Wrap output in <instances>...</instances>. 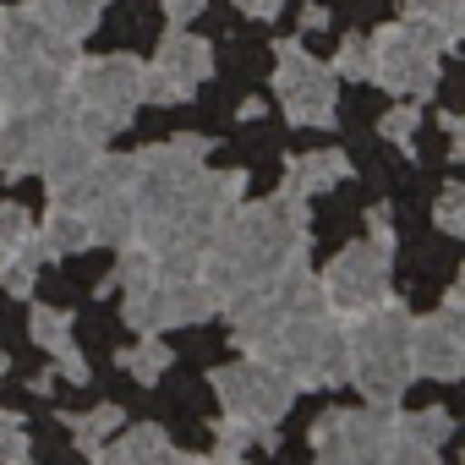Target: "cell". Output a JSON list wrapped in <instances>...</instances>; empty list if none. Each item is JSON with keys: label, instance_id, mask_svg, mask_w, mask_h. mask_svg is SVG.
<instances>
[{"label": "cell", "instance_id": "6da1fadb", "mask_svg": "<svg viewBox=\"0 0 465 465\" xmlns=\"http://www.w3.org/2000/svg\"><path fill=\"white\" fill-rule=\"evenodd\" d=\"M312 247V213H307V197L302 192H274L263 203H236L213 230H208V247H203V263H197V280L208 285L213 307L236 302L252 280L274 274V269H291L302 263Z\"/></svg>", "mask_w": 465, "mask_h": 465}, {"label": "cell", "instance_id": "7a4b0ae2", "mask_svg": "<svg viewBox=\"0 0 465 465\" xmlns=\"http://www.w3.org/2000/svg\"><path fill=\"white\" fill-rule=\"evenodd\" d=\"M411 307L400 296H389L383 307L361 312L345 323V383L361 389L367 405L394 411L405 400V389L416 383L411 372Z\"/></svg>", "mask_w": 465, "mask_h": 465}, {"label": "cell", "instance_id": "3957f363", "mask_svg": "<svg viewBox=\"0 0 465 465\" xmlns=\"http://www.w3.org/2000/svg\"><path fill=\"white\" fill-rule=\"evenodd\" d=\"M454 45H460L454 28L405 12L400 23H389L367 39V83H378L400 99H432L438 94V61Z\"/></svg>", "mask_w": 465, "mask_h": 465}, {"label": "cell", "instance_id": "277c9868", "mask_svg": "<svg viewBox=\"0 0 465 465\" xmlns=\"http://www.w3.org/2000/svg\"><path fill=\"white\" fill-rule=\"evenodd\" d=\"M247 356L280 367L296 389H340L345 383V323L334 312H291L269 334H258Z\"/></svg>", "mask_w": 465, "mask_h": 465}, {"label": "cell", "instance_id": "5b68a950", "mask_svg": "<svg viewBox=\"0 0 465 465\" xmlns=\"http://www.w3.org/2000/svg\"><path fill=\"white\" fill-rule=\"evenodd\" d=\"M318 285H323V307L340 323H351L394 296V252L378 242H351L345 252H334V263L318 274Z\"/></svg>", "mask_w": 465, "mask_h": 465}, {"label": "cell", "instance_id": "8992f818", "mask_svg": "<svg viewBox=\"0 0 465 465\" xmlns=\"http://www.w3.org/2000/svg\"><path fill=\"white\" fill-rule=\"evenodd\" d=\"M213 400H219L224 416H242V421L274 427V421L291 416V405L302 400V389H296L280 367H269V361H258V356L242 351V361L213 367Z\"/></svg>", "mask_w": 465, "mask_h": 465}, {"label": "cell", "instance_id": "52a82bcc", "mask_svg": "<svg viewBox=\"0 0 465 465\" xmlns=\"http://www.w3.org/2000/svg\"><path fill=\"white\" fill-rule=\"evenodd\" d=\"M274 94L291 126H334L340 115V77L329 72V61L307 55L302 39L274 45Z\"/></svg>", "mask_w": 465, "mask_h": 465}, {"label": "cell", "instance_id": "ba28073f", "mask_svg": "<svg viewBox=\"0 0 465 465\" xmlns=\"http://www.w3.org/2000/svg\"><path fill=\"white\" fill-rule=\"evenodd\" d=\"M121 318L137 334H164V329L208 323V318H219V307L197 274H153L137 291H121Z\"/></svg>", "mask_w": 465, "mask_h": 465}, {"label": "cell", "instance_id": "9c48e42d", "mask_svg": "<svg viewBox=\"0 0 465 465\" xmlns=\"http://www.w3.org/2000/svg\"><path fill=\"white\" fill-rule=\"evenodd\" d=\"M389 432H394V411L361 405V411H323L312 421L307 443L323 465H383Z\"/></svg>", "mask_w": 465, "mask_h": 465}, {"label": "cell", "instance_id": "30bf717a", "mask_svg": "<svg viewBox=\"0 0 465 465\" xmlns=\"http://www.w3.org/2000/svg\"><path fill=\"white\" fill-rule=\"evenodd\" d=\"M66 94L77 104L115 115V126L126 132L143 104V61L137 55H77L66 66Z\"/></svg>", "mask_w": 465, "mask_h": 465}, {"label": "cell", "instance_id": "8fae6325", "mask_svg": "<svg viewBox=\"0 0 465 465\" xmlns=\"http://www.w3.org/2000/svg\"><path fill=\"white\" fill-rule=\"evenodd\" d=\"M213 72V45L197 39L192 28H170L153 50V61H143V104H186Z\"/></svg>", "mask_w": 465, "mask_h": 465}, {"label": "cell", "instance_id": "7c38bea8", "mask_svg": "<svg viewBox=\"0 0 465 465\" xmlns=\"http://www.w3.org/2000/svg\"><path fill=\"white\" fill-rule=\"evenodd\" d=\"M72 94L66 99H50V104H23V110H0V175L6 181H23L28 170H39V153L45 143L72 121Z\"/></svg>", "mask_w": 465, "mask_h": 465}, {"label": "cell", "instance_id": "4fadbf2b", "mask_svg": "<svg viewBox=\"0 0 465 465\" xmlns=\"http://www.w3.org/2000/svg\"><path fill=\"white\" fill-rule=\"evenodd\" d=\"M411 372L427 378V383L465 378V323H460V312L438 307L427 318H411Z\"/></svg>", "mask_w": 465, "mask_h": 465}, {"label": "cell", "instance_id": "5bb4252c", "mask_svg": "<svg viewBox=\"0 0 465 465\" xmlns=\"http://www.w3.org/2000/svg\"><path fill=\"white\" fill-rule=\"evenodd\" d=\"M247 197V170H197L186 186H181V197H175V219H186L192 230H203V236H208V230L230 213V208H236Z\"/></svg>", "mask_w": 465, "mask_h": 465}, {"label": "cell", "instance_id": "9a60e30c", "mask_svg": "<svg viewBox=\"0 0 465 465\" xmlns=\"http://www.w3.org/2000/svg\"><path fill=\"white\" fill-rule=\"evenodd\" d=\"M454 432V416L443 405H427V411H400L394 405V432H389V465H432L438 449L449 443Z\"/></svg>", "mask_w": 465, "mask_h": 465}, {"label": "cell", "instance_id": "2e32d148", "mask_svg": "<svg viewBox=\"0 0 465 465\" xmlns=\"http://www.w3.org/2000/svg\"><path fill=\"white\" fill-rule=\"evenodd\" d=\"M50 99H66V66H55V61H45V55L6 61V83H0V110L50 104Z\"/></svg>", "mask_w": 465, "mask_h": 465}, {"label": "cell", "instance_id": "e0dca14e", "mask_svg": "<svg viewBox=\"0 0 465 465\" xmlns=\"http://www.w3.org/2000/svg\"><path fill=\"white\" fill-rule=\"evenodd\" d=\"M99 143H88L83 132H72V126H61L50 143H45V153H39V175H45V192L55 197V192H66L72 181H83L94 164H99Z\"/></svg>", "mask_w": 465, "mask_h": 465}, {"label": "cell", "instance_id": "ac0fdd59", "mask_svg": "<svg viewBox=\"0 0 465 465\" xmlns=\"http://www.w3.org/2000/svg\"><path fill=\"white\" fill-rule=\"evenodd\" d=\"M28 334H34L39 351L55 356V378H66V383H88V356H83L77 340H72V312H61V307H34Z\"/></svg>", "mask_w": 465, "mask_h": 465}, {"label": "cell", "instance_id": "d6986e66", "mask_svg": "<svg viewBox=\"0 0 465 465\" xmlns=\"http://www.w3.org/2000/svg\"><path fill=\"white\" fill-rule=\"evenodd\" d=\"M83 213H88V230H94V247H126L132 236H137V203H132V186H99L88 203H83Z\"/></svg>", "mask_w": 465, "mask_h": 465}, {"label": "cell", "instance_id": "ffe728a7", "mask_svg": "<svg viewBox=\"0 0 465 465\" xmlns=\"http://www.w3.org/2000/svg\"><path fill=\"white\" fill-rule=\"evenodd\" d=\"M23 6L39 17L45 39L83 45V39L99 28V17H104V6H110V0H23Z\"/></svg>", "mask_w": 465, "mask_h": 465}, {"label": "cell", "instance_id": "44dd1931", "mask_svg": "<svg viewBox=\"0 0 465 465\" xmlns=\"http://www.w3.org/2000/svg\"><path fill=\"white\" fill-rule=\"evenodd\" d=\"M94 460L104 465H159V460H181V449L170 443V432L159 421H132L121 438H110Z\"/></svg>", "mask_w": 465, "mask_h": 465}, {"label": "cell", "instance_id": "7402d4cb", "mask_svg": "<svg viewBox=\"0 0 465 465\" xmlns=\"http://www.w3.org/2000/svg\"><path fill=\"white\" fill-rule=\"evenodd\" d=\"M356 175V164H351V153H340V148H318V153H296L291 164H285V192H302V197H318V192H329V186H340V181H351Z\"/></svg>", "mask_w": 465, "mask_h": 465}, {"label": "cell", "instance_id": "603a6c76", "mask_svg": "<svg viewBox=\"0 0 465 465\" xmlns=\"http://www.w3.org/2000/svg\"><path fill=\"white\" fill-rule=\"evenodd\" d=\"M34 236L50 258H77V252H94V230H88V213L83 208H66V203H50L45 219H34Z\"/></svg>", "mask_w": 465, "mask_h": 465}, {"label": "cell", "instance_id": "cb8c5ba5", "mask_svg": "<svg viewBox=\"0 0 465 465\" xmlns=\"http://www.w3.org/2000/svg\"><path fill=\"white\" fill-rule=\"evenodd\" d=\"M213 432H219V443H213V460H219V465L242 460L252 443H258V449H274V443H280V432H274V427H258V421H242V416L213 421Z\"/></svg>", "mask_w": 465, "mask_h": 465}, {"label": "cell", "instance_id": "d4e9b609", "mask_svg": "<svg viewBox=\"0 0 465 465\" xmlns=\"http://www.w3.org/2000/svg\"><path fill=\"white\" fill-rule=\"evenodd\" d=\"M66 427H72V443L94 460L115 432H121V421H126V411L121 405H94V411H83V416H61Z\"/></svg>", "mask_w": 465, "mask_h": 465}, {"label": "cell", "instance_id": "484cf974", "mask_svg": "<svg viewBox=\"0 0 465 465\" xmlns=\"http://www.w3.org/2000/svg\"><path fill=\"white\" fill-rule=\"evenodd\" d=\"M39 45H45V28L28 6H0V55L23 61V55H39Z\"/></svg>", "mask_w": 465, "mask_h": 465}, {"label": "cell", "instance_id": "4316f807", "mask_svg": "<svg viewBox=\"0 0 465 465\" xmlns=\"http://www.w3.org/2000/svg\"><path fill=\"white\" fill-rule=\"evenodd\" d=\"M50 263V252L39 247V236L34 242H23L12 258H0V291L6 296H17V302H28V291L39 285V269Z\"/></svg>", "mask_w": 465, "mask_h": 465}, {"label": "cell", "instance_id": "83f0119b", "mask_svg": "<svg viewBox=\"0 0 465 465\" xmlns=\"http://www.w3.org/2000/svg\"><path fill=\"white\" fill-rule=\"evenodd\" d=\"M159 269H153V252L143 247V242H126V247H115V269H110V280L99 285V296H115V291H137L143 280H153Z\"/></svg>", "mask_w": 465, "mask_h": 465}, {"label": "cell", "instance_id": "f1b7e54d", "mask_svg": "<svg viewBox=\"0 0 465 465\" xmlns=\"http://www.w3.org/2000/svg\"><path fill=\"white\" fill-rule=\"evenodd\" d=\"M115 361H121V367H126V372H132L137 383H159V372H170L175 351H170V345H164L159 334H143V340H137L132 351H121Z\"/></svg>", "mask_w": 465, "mask_h": 465}, {"label": "cell", "instance_id": "f546056e", "mask_svg": "<svg viewBox=\"0 0 465 465\" xmlns=\"http://www.w3.org/2000/svg\"><path fill=\"white\" fill-rule=\"evenodd\" d=\"M416 132H421V99H416V104H394V110L378 115V137L394 143V148H405V153H411Z\"/></svg>", "mask_w": 465, "mask_h": 465}, {"label": "cell", "instance_id": "4dcf8cb0", "mask_svg": "<svg viewBox=\"0 0 465 465\" xmlns=\"http://www.w3.org/2000/svg\"><path fill=\"white\" fill-rule=\"evenodd\" d=\"M23 242H34V213L23 203H0V258H12Z\"/></svg>", "mask_w": 465, "mask_h": 465}, {"label": "cell", "instance_id": "1f68e13d", "mask_svg": "<svg viewBox=\"0 0 465 465\" xmlns=\"http://www.w3.org/2000/svg\"><path fill=\"white\" fill-rule=\"evenodd\" d=\"M432 224L443 230V236H465V186H460V181H449V186L438 192V203H432Z\"/></svg>", "mask_w": 465, "mask_h": 465}, {"label": "cell", "instance_id": "d6a6232c", "mask_svg": "<svg viewBox=\"0 0 465 465\" xmlns=\"http://www.w3.org/2000/svg\"><path fill=\"white\" fill-rule=\"evenodd\" d=\"M28 427H23V416L17 411H0V465H23L28 460Z\"/></svg>", "mask_w": 465, "mask_h": 465}, {"label": "cell", "instance_id": "836d02e7", "mask_svg": "<svg viewBox=\"0 0 465 465\" xmlns=\"http://www.w3.org/2000/svg\"><path fill=\"white\" fill-rule=\"evenodd\" d=\"M334 77H367V34H345L334 61H329Z\"/></svg>", "mask_w": 465, "mask_h": 465}, {"label": "cell", "instance_id": "e575fe53", "mask_svg": "<svg viewBox=\"0 0 465 465\" xmlns=\"http://www.w3.org/2000/svg\"><path fill=\"white\" fill-rule=\"evenodd\" d=\"M405 12L432 17V23H443V28L460 34V23H465V0H405Z\"/></svg>", "mask_w": 465, "mask_h": 465}, {"label": "cell", "instance_id": "d590c367", "mask_svg": "<svg viewBox=\"0 0 465 465\" xmlns=\"http://www.w3.org/2000/svg\"><path fill=\"white\" fill-rule=\"evenodd\" d=\"M367 242H378V247H389V252H394V213H389V203L367 208Z\"/></svg>", "mask_w": 465, "mask_h": 465}, {"label": "cell", "instance_id": "8d00e7d4", "mask_svg": "<svg viewBox=\"0 0 465 465\" xmlns=\"http://www.w3.org/2000/svg\"><path fill=\"white\" fill-rule=\"evenodd\" d=\"M159 6H164V23L170 28H192L208 12V0H159Z\"/></svg>", "mask_w": 465, "mask_h": 465}, {"label": "cell", "instance_id": "74e56055", "mask_svg": "<svg viewBox=\"0 0 465 465\" xmlns=\"http://www.w3.org/2000/svg\"><path fill=\"white\" fill-rule=\"evenodd\" d=\"M236 12H247V17H258V23H274L280 12H285V0H230Z\"/></svg>", "mask_w": 465, "mask_h": 465}, {"label": "cell", "instance_id": "f35d334b", "mask_svg": "<svg viewBox=\"0 0 465 465\" xmlns=\"http://www.w3.org/2000/svg\"><path fill=\"white\" fill-rule=\"evenodd\" d=\"M302 28H307V34L329 28V12H323V6H307V12H302Z\"/></svg>", "mask_w": 465, "mask_h": 465}, {"label": "cell", "instance_id": "ab89813d", "mask_svg": "<svg viewBox=\"0 0 465 465\" xmlns=\"http://www.w3.org/2000/svg\"><path fill=\"white\" fill-rule=\"evenodd\" d=\"M236 115H242V121H258V115H263V99H247V104H242Z\"/></svg>", "mask_w": 465, "mask_h": 465}, {"label": "cell", "instance_id": "60d3db41", "mask_svg": "<svg viewBox=\"0 0 465 465\" xmlns=\"http://www.w3.org/2000/svg\"><path fill=\"white\" fill-rule=\"evenodd\" d=\"M0 83H6V55H0Z\"/></svg>", "mask_w": 465, "mask_h": 465}]
</instances>
